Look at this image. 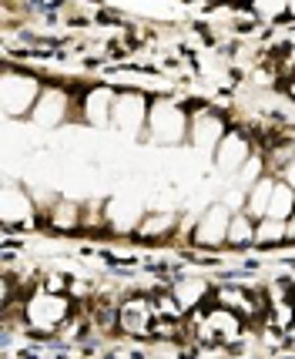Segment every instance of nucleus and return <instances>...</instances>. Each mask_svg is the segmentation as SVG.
Returning <instances> with one entry per match:
<instances>
[{"label": "nucleus", "instance_id": "f257e3e1", "mask_svg": "<svg viewBox=\"0 0 295 359\" xmlns=\"http://www.w3.org/2000/svg\"><path fill=\"white\" fill-rule=\"evenodd\" d=\"M41 94H44V84L34 74L4 71V78H0V104H4L7 118H31Z\"/></svg>", "mask_w": 295, "mask_h": 359}, {"label": "nucleus", "instance_id": "f03ea898", "mask_svg": "<svg viewBox=\"0 0 295 359\" xmlns=\"http://www.w3.org/2000/svg\"><path fill=\"white\" fill-rule=\"evenodd\" d=\"M191 131V114L178 101H151V118H148V138L155 144H181Z\"/></svg>", "mask_w": 295, "mask_h": 359}, {"label": "nucleus", "instance_id": "7ed1b4c3", "mask_svg": "<svg viewBox=\"0 0 295 359\" xmlns=\"http://www.w3.org/2000/svg\"><path fill=\"white\" fill-rule=\"evenodd\" d=\"M67 313H71V302L61 292H50V289L34 292L31 302L24 306V316H27L31 329H37V332H57L67 323Z\"/></svg>", "mask_w": 295, "mask_h": 359}, {"label": "nucleus", "instance_id": "20e7f679", "mask_svg": "<svg viewBox=\"0 0 295 359\" xmlns=\"http://www.w3.org/2000/svg\"><path fill=\"white\" fill-rule=\"evenodd\" d=\"M148 118H151V101H148L144 94L141 91H118L111 125L118 128L121 135L141 138V135H144V128H148Z\"/></svg>", "mask_w": 295, "mask_h": 359}, {"label": "nucleus", "instance_id": "39448f33", "mask_svg": "<svg viewBox=\"0 0 295 359\" xmlns=\"http://www.w3.org/2000/svg\"><path fill=\"white\" fill-rule=\"evenodd\" d=\"M232 215L225 205H208L205 212H198V222L191 229V242L202 245V249H221L228 245V225H232Z\"/></svg>", "mask_w": 295, "mask_h": 359}, {"label": "nucleus", "instance_id": "423d86ee", "mask_svg": "<svg viewBox=\"0 0 295 359\" xmlns=\"http://www.w3.org/2000/svg\"><path fill=\"white\" fill-rule=\"evenodd\" d=\"M37 198L24 185H14L7 182L4 185V195H0V219L4 225H20V229H31L34 219H37Z\"/></svg>", "mask_w": 295, "mask_h": 359}, {"label": "nucleus", "instance_id": "0eeeda50", "mask_svg": "<svg viewBox=\"0 0 295 359\" xmlns=\"http://www.w3.org/2000/svg\"><path fill=\"white\" fill-rule=\"evenodd\" d=\"M228 135V128H225V118L215 114V111H195L191 114V131H188V141L195 144V151H202V155H215L218 141Z\"/></svg>", "mask_w": 295, "mask_h": 359}, {"label": "nucleus", "instance_id": "6e6552de", "mask_svg": "<svg viewBox=\"0 0 295 359\" xmlns=\"http://www.w3.org/2000/svg\"><path fill=\"white\" fill-rule=\"evenodd\" d=\"M67 118H71V94L57 84H50V88L44 84V94L31 114L34 128H61Z\"/></svg>", "mask_w": 295, "mask_h": 359}, {"label": "nucleus", "instance_id": "1a4fd4ad", "mask_svg": "<svg viewBox=\"0 0 295 359\" xmlns=\"http://www.w3.org/2000/svg\"><path fill=\"white\" fill-rule=\"evenodd\" d=\"M155 302L144 296H135L121 302V309H118V326L121 332L128 336H148V332H155Z\"/></svg>", "mask_w": 295, "mask_h": 359}, {"label": "nucleus", "instance_id": "9d476101", "mask_svg": "<svg viewBox=\"0 0 295 359\" xmlns=\"http://www.w3.org/2000/svg\"><path fill=\"white\" fill-rule=\"evenodd\" d=\"M255 155L252 151V144L249 138L242 135V131H228L225 138L218 141V148H215V155H212V161H215V168L218 172H225V175H235L249 158Z\"/></svg>", "mask_w": 295, "mask_h": 359}, {"label": "nucleus", "instance_id": "9b49d317", "mask_svg": "<svg viewBox=\"0 0 295 359\" xmlns=\"http://www.w3.org/2000/svg\"><path fill=\"white\" fill-rule=\"evenodd\" d=\"M114 101H118V91H114V88H104V84L91 88V91L84 94V104H81L84 121L91 128H108L111 114H114Z\"/></svg>", "mask_w": 295, "mask_h": 359}, {"label": "nucleus", "instance_id": "f8f14e48", "mask_svg": "<svg viewBox=\"0 0 295 359\" xmlns=\"http://www.w3.org/2000/svg\"><path fill=\"white\" fill-rule=\"evenodd\" d=\"M144 215H148V208H141L138 198H128V195L111 198L108 208H104V222H108L111 229H118V232H131V229L138 232Z\"/></svg>", "mask_w": 295, "mask_h": 359}, {"label": "nucleus", "instance_id": "ddd939ff", "mask_svg": "<svg viewBox=\"0 0 295 359\" xmlns=\"http://www.w3.org/2000/svg\"><path fill=\"white\" fill-rule=\"evenodd\" d=\"M238 332H242V323H238V313L232 309H215V313H208L205 319V336H212V339H238Z\"/></svg>", "mask_w": 295, "mask_h": 359}, {"label": "nucleus", "instance_id": "4468645a", "mask_svg": "<svg viewBox=\"0 0 295 359\" xmlns=\"http://www.w3.org/2000/svg\"><path fill=\"white\" fill-rule=\"evenodd\" d=\"M47 222L57 232H71V229H78L81 222H84V205L71 202V198H57V205L47 212Z\"/></svg>", "mask_w": 295, "mask_h": 359}, {"label": "nucleus", "instance_id": "2eb2a0df", "mask_svg": "<svg viewBox=\"0 0 295 359\" xmlns=\"http://www.w3.org/2000/svg\"><path fill=\"white\" fill-rule=\"evenodd\" d=\"M174 229H178V215L174 212H148L144 222L138 225V235L141 238H168Z\"/></svg>", "mask_w": 295, "mask_h": 359}, {"label": "nucleus", "instance_id": "dca6fc26", "mask_svg": "<svg viewBox=\"0 0 295 359\" xmlns=\"http://www.w3.org/2000/svg\"><path fill=\"white\" fill-rule=\"evenodd\" d=\"M275 185H279V178L265 175L262 182H259V185L249 191V205H245V212H249L255 222L268 215V205H272V191H275Z\"/></svg>", "mask_w": 295, "mask_h": 359}, {"label": "nucleus", "instance_id": "f3484780", "mask_svg": "<svg viewBox=\"0 0 295 359\" xmlns=\"http://www.w3.org/2000/svg\"><path fill=\"white\" fill-rule=\"evenodd\" d=\"M171 296H174V302L181 306V313H191V309L208 296V282L205 279H181L174 289H171Z\"/></svg>", "mask_w": 295, "mask_h": 359}, {"label": "nucleus", "instance_id": "a211bd4d", "mask_svg": "<svg viewBox=\"0 0 295 359\" xmlns=\"http://www.w3.org/2000/svg\"><path fill=\"white\" fill-rule=\"evenodd\" d=\"M285 238H289V222L272 219V215L259 219V225H255V245L272 249V245H282Z\"/></svg>", "mask_w": 295, "mask_h": 359}, {"label": "nucleus", "instance_id": "6ab92c4d", "mask_svg": "<svg viewBox=\"0 0 295 359\" xmlns=\"http://www.w3.org/2000/svg\"><path fill=\"white\" fill-rule=\"evenodd\" d=\"M255 225H259V222L252 219L249 212H235L232 225H228V245H235V249L255 245Z\"/></svg>", "mask_w": 295, "mask_h": 359}, {"label": "nucleus", "instance_id": "aec40b11", "mask_svg": "<svg viewBox=\"0 0 295 359\" xmlns=\"http://www.w3.org/2000/svg\"><path fill=\"white\" fill-rule=\"evenodd\" d=\"M268 215H272V219H282V222H289L295 215V188L289 185V182H279V185H275Z\"/></svg>", "mask_w": 295, "mask_h": 359}, {"label": "nucleus", "instance_id": "412c9836", "mask_svg": "<svg viewBox=\"0 0 295 359\" xmlns=\"http://www.w3.org/2000/svg\"><path fill=\"white\" fill-rule=\"evenodd\" d=\"M265 178V161H262V155H252L238 172L232 175V185L235 188H242V191H252V188L259 185Z\"/></svg>", "mask_w": 295, "mask_h": 359}, {"label": "nucleus", "instance_id": "4be33fe9", "mask_svg": "<svg viewBox=\"0 0 295 359\" xmlns=\"http://www.w3.org/2000/svg\"><path fill=\"white\" fill-rule=\"evenodd\" d=\"M252 11L262 20H275V17L289 14V0H252Z\"/></svg>", "mask_w": 295, "mask_h": 359}, {"label": "nucleus", "instance_id": "5701e85b", "mask_svg": "<svg viewBox=\"0 0 295 359\" xmlns=\"http://www.w3.org/2000/svg\"><path fill=\"white\" fill-rule=\"evenodd\" d=\"M218 299H221L225 306L242 309V316H252V313H255V306H252L249 299H245V292H242V289H238V292H228V289H225V292H218Z\"/></svg>", "mask_w": 295, "mask_h": 359}, {"label": "nucleus", "instance_id": "b1692460", "mask_svg": "<svg viewBox=\"0 0 295 359\" xmlns=\"http://www.w3.org/2000/svg\"><path fill=\"white\" fill-rule=\"evenodd\" d=\"M268 161H272L275 168H285L289 161H295V144H275V148L268 151Z\"/></svg>", "mask_w": 295, "mask_h": 359}, {"label": "nucleus", "instance_id": "393cba45", "mask_svg": "<svg viewBox=\"0 0 295 359\" xmlns=\"http://www.w3.org/2000/svg\"><path fill=\"white\" fill-rule=\"evenodd\" d=\"M282 182H289V185L295 188V161H289V165L282 168Z\"/></svg>", "mask_w": 295, "mask_h": 359}, {"label": "nucleus", "instance_id": "a878e982", "mask_svg": "<svg viewBox=\"0 0 295 359\" xmlns=\"http://www.w3.org/2000/svg\"><path fill=\"white\" fill-rule=\"evenodd\" d=\"M289 242H295V219H289Z\"/></svg>", "mask_w": 295, "mask_h": 359}, {"label": "nucleus", "instance_id": "bb28decb", "mask_svg": "<svg viewBox=\"0 0 295 359\" xmlns=\"http://www.w3.org/2000/svg\"><path fill=\"white\" fill-rule=\"evenodd\" d=\"M289 14L295 17V0H289Z\"/></svg>", "mask_w": 295, "mask_h": 359}, {"label": "nucleus", "instance_id": "cd10ccee", "mask_svg": "<svg viewBox=\"0 0 295 359\" xmlns=\"http://www.w3.org/2000/svg\"><path fill=\"white\" fill-rule=\"evenodd\" d=\"M292 219H295V215H292Z\"/></svg>", "mask_w": 295, "mask_h": 359}]
</instances>
